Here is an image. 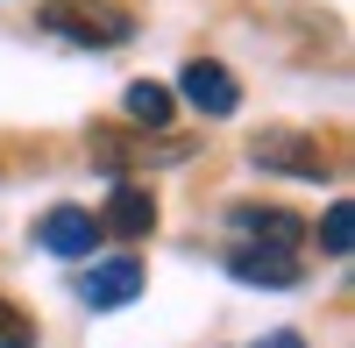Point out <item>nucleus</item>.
Segmentation results:
<instances>
[{"mask_svg":"<svg viewBox=\"0 0 355 348\" xmlns=\"http://www.w3.org/2000/svg\"><path fill=\"white\" fill-rule=\"evenodd\" d=\"M178 93H185L199 114H234L242 107V85H234L227 64H214V57H192V64L178 71Z\"/></svg>","mask_w":355,"mask_h":348,"instance_id":"obj_2","label":"nucleus"},{"mask_svg":"<svg viewBox=\"0 0 355 348\" xmlns=\"http://www.w3.org/2000/svg\"><path fill=\"white\" fill-rule=\"evenodd\" d=\"M256 164H284V171H306V178H313V171H320V150H306V142L299 135H256Z\"/></svg>","mask_w":355,"mask_h":348,"instance_id":"obj_7","label":"nucleus"},{"mask_svg":"<svg viewBox=\"0 0 355 348\" xmlns=\"http://www.w3.org/2000/svg\"><path fill=\"white\" fill-rule=\"evenodd\" d=\"M0 348H36V320L15 299H0Z\"/></svg>","mask_w":355,"mask_h":348,"instance_id":"obj_11","label":"nucleus"},{"mask_svg":"<svg viewBox=\"0 0 355 348\" xmlns=\"http://www.w3.org/2000/svg\"><path fill=\"white\" fill-rule=\"evenodd\" d=\"M36 242H43L50 256H93V242H100V220L85 214V207H50V214L36 220Z\"/></svg>","mask_w":355,"mask_h":348,"instance_id":"obj_4","label":"nucleus"},{"mask_svg":"<svg viewBox=\"0 0 355 348\" xmlns=\"http://www.w3.org/2000/svg\"><path fill=\"white\" fill-rule=\"evenodd\" d=\"M107 227H114V235H150V227H157V199L142 192V185H114V199H107Z\"/></svg>","mask_w":355,"mask_h":348,"instance_id":"obj_6","label":"nucleus"},{"mask_svg":"<svg viewBox=\"0 0 355 348\" xmlns=\"http://www.w3.org/2000/svg\"><path fill=\"white\" fill-rule=\"evenodd\" d=\"M43 28H50V36H64V43H85V50H114V43L135 36V21H128L121 8H107V0H50V8H43Z\"/></svg>","mask_w":355,"mask_h":348,"instance_id":"obj_1","label":"nucleus"},{"mask_svg":"<svg viewBox=\"0 0 355 348\" xmlns=\"http://www.w3.org/2000/svg\"><path fill=\"white\" fill-rule=\"evenodd\" d=\"M348 235H355V207H348V199H334L327 220H320V249H327V256H348Z\"/></svg>","mask_w":355,"mask_h":348,"instance_id":"obj_9","label":"nucleus"},{"mask_svg":"<svg viewBox=\"0 0 355 348\" xmlns=\"http://www.w3.org/2000/svg\"><path fill=\"white\" fill-rule=\"evenodd\" d=\"M135 292H142V263H135V256H107V263H93V277H85L78 299L93 313H121Z\"/></svg>","mask_w":355,"mask_h":348,"instance_id":"obj_3","label":"nucleus"},{"mask_svg":"<svg viewBox=\"0 0 355 348\" xmlns=\"http://www.w3.org/2000/svg\"><path fill=\"white\" fill-rule=\"evenodd\" d=\"M234 220H242L249 235H277V242H291V235H299V220H291V214H277V207H242Z\"/></svg>","mask_w":355,"mask_h":348,"instance_id":"obj_10","label":"nucleus"},{"mask_svg":"<svg viewBox=\"0 0 355 348\" xmlns=\"http://www.w3.org/2000/svg\"><path fill=\"white\" fill-rule=\"evenodd\" d=\"M121 107L135 114V121H150V128H164V121H171V93H164V85H150V78H135L128 93H121Z\"/></svg>","mask_w":355,"mask_h":348,"instance_id":"obj_8","label":"nucleus"},{"mask_svg":"<svg viewBox=\"0 0 355 348\" xmlns=\"http://www.w3.org/2000/svg\"><path fill=\"white\" fill-rule=\"evenodd\" d=\"M242 284H270V292H291L299 284V256H284V249H234V263H227Z\"/></svg>","mask_w":355,"mask_h":348,"instance_id":"obj_5","label":"nucleus"},{"mask_svg":"<svg viewBox=\"0 0 355 348\" xmlns=\"http://www.w3.org/2000/svg\"><path fill=\"white\" fill-rule=\"evenodd\" d=\"M249 348H306V341L291 334V327H277V334H263V341H249Z\"/></svg>","mask_w":355,"mask_h":348,"instance_id":"obj_12","label":"nucleus"}]
</instances>
